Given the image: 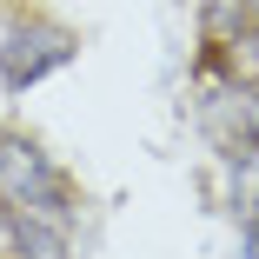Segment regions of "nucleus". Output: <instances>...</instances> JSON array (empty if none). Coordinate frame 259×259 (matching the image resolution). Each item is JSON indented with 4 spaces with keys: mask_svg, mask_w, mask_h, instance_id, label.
Returning <instances> with one entry per match:
<instances>
[{
    "mask_svg": "<svg viewBox=\"0 0 259 259\" xmlns=\"http://www.w3.org/2000/svg\"><path fill=\"white\" fill-rule=\"evenodd\" d=\"M0 199H7L27 226H40V233L67 239V226H73V199H67L54 160H47L33 140H20V133H0Z\"/></svg>",
    "mask_w": 259,
    "mask_h": 259,
    "instance_id": "f257e3e1",
    "label": "nucleus"
},
{
    "mask_svg": "<svg viewBox=\"0 0 259 259\" xmlns=\"http://www.w3.org/2000/svg\"><path fill=\"white\" fill-rule=\"evenodd\" d=\"M206 47H213V73L226 80H252L259 73V14L246 0H220L213 14H206Z\"/></svg>",
    "mask_w": 259,
    "mask_h": 259,
    "instance_id": "f03ea898",
    "label": "nucleus"
},
{
    "mask_svg": "<svg viewBox=\"0 0 259 259\" xmlns=\"http://www.w3.org/2000/svg\"><path fill=\"white\" fill-rule=\"evenodd\" d=\"M67 54H73V40H67L60 27H47V20H20L7 40H0V80H7V87H33V80L54 73Z\"/></svg>",
    "mask_w": 259,
    "mask_h": 259,
    "instance_id": "7ed1b4c3",
    "label": "nucleus"
},
{
    "mask_svg": "<svg viewBox=\"0 0 259 259\" xmlns=\"http://www.w3.org/2000/svg\"><path fill=\"white\" fill-rule=\"evenodd\" d=\"M199 126L213 133L226 153L246 146V140H259V93H252V80H226V73H213V93L199 100Z\"/></svg>",
    "mask_w": 259,
    "mask_h": 259,
    "instance_id": "20e7f679",
    "label": "nucleus"
},
{
    "mask_svg": "<svg viewBox=\"0 0 259 259\" xmlns=\"http://www.w3.org/2000/svg\"><path fill=\"white\" fill-rule=\"evenodd\" d=\"M67 246H60V233H40V226H27L7 199H0V259H60Z\"/></svg>",
    "mask_w": 259,
    "mask_h": 259,
    "instance_id": "39448f33",
    "label": "nucleus"
},
{
    "mask_svg": "<svg viewBox=\"0 0 259 259\" xmlns=\"http://www.w3.org/2000/svg\"><path fill=\"white\" fill-rule=\"evenodd\" d=\"M226 206H233L246 226H259V140L233 146V166H226Z\"/></svg>",
    "mask_w": 259,
    "mask_h": 259,
    "instance_id": "423d86ee",
    "label": "nucleus"
},
{
    "mask_svg": "<svg viewBox=\"0 0 259 259\" xmlns=\"http://www.w3.org/2000/svg\"><path fill=\"white\" fill-rule=\"evenodd\" d=\"M246 259H259V226H246Z\"/></svg>",
    "mask_w": 259,
    "mask_h": 259,
    "instance_id": "0eeeda50",
    "label": "nucleus"
}]
</instances>
